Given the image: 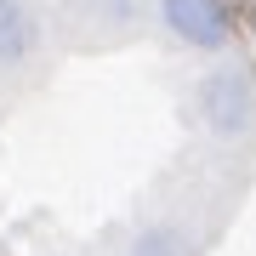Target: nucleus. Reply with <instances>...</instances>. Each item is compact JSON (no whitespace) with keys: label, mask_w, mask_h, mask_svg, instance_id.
Listing matches in <instances>:
<instances>
[{"label":"nucleus","mask_w":256,"mask_h":256,"mask_svg":"<svg viewBox=\"0 0 256 256\" xmlns=\"http://www.w3.org/2000/svg\"><path fill=\"white\" fill-rule=\"evenodd\" d=\"M194 114L222 142L250 137L256 131V74H250V63H216L194 86Z\"/></svg>","instance_id":"obj_1"},{"label":"nucleus","mask_w":256,"mask_h":256,"mask_svg":"<svg viewBox=\"0 0 256 256\" xmlns=\"http://www.w3.org/2000/svg\"><path fill=\"white\" fill-rule=\"evenodd\" d=\"M160 23L188 52H228L234 46V6L228 0H160Z\"/></svg>","instance_id":"obj_2"},{"label":"nucleus","mask_w":256,"mask_h":256,"mask_svg":"<svg viewBox=\"0 0 256 256\" xmlns=\"http://www.w3.org/2000/svg\"><path fill=\"white\" fill-rule=\"evenodd\" d=\"M40 52V12L34 0H0V74H18Z\"/></svg>","instance_id":"obj_3"},{"label":"nucleus","mask_w":256,"mask_h":256,"mask_svg":"<svg viewBox=\"0 0 256 256\" xmlns=\"http://www.w3.org/2000/svg\"><path fill=\"white\" fill-rule=\"evenodd\" d=\"M126 256H194V245H188V234L176 222H148V228L131 234Z\"/></svg>","instance_id":"obj_4"}]
</instances>
